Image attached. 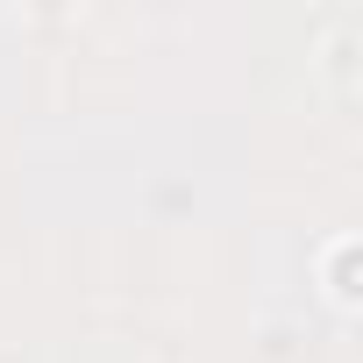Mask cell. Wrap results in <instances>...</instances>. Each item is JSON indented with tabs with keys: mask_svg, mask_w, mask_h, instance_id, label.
Listing matches in <instances>:
<instances>
[{
	"mask_svg": "<svg viewBox=\"0 0 363 363\" xmlns=\"http://www.w3.org/2000/svg\"><path fill=\"white\" fill-rule=\"evenodd\" d=\"M349 264H356V242H342V250H335V299H356V285H349Z\"/></svg>",
	"mask_w": 363,
	"mask_h": 363,
	"instance_id": "cell-1",
	"label": "cell"
}]
</instances>
